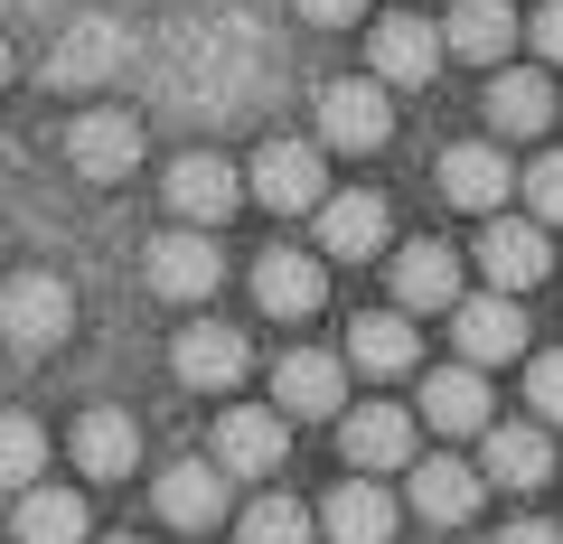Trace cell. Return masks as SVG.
<instances>
[{"mask_svg": "<svg viewBox=\"0 0 563 544\" xmlns=\"http://www.w3.org/2000/svg\"><path fill=\"white\" fill-rule=\"evenodd\" d=\"M385 132H395V95H385L376 76L320 85V142L329 151H385Z\"/></svg>", "mask_w": 563, "mask_h": 544, "instance_id": "7a4b0ae2", "label": "cell"}, {"mask_svg": "<svg viewBox=\"0 0 563 544\" xmlns=\"http://www.w3.org/2000/svg\"><path fill=\"white\" fill-rule=\"evenodd\" d=\"M0 151H10V142H0Z\"/></svg>", "mask_w": 563, "mask_h": 544, "instance_id": "74e56055", "label": "cell"}, {"mask_svg": "<svg viewBox=\"0 0 563 544\" xmlns=\"http://www.w3.org/2000/svg\"><path fill=\"white\" fill-rule=\"evenodd\" d=\"M10 535L20 544H85V498L76 488H29L20 517H10Z\"/></svg>", "mask_w": 563, "mask_h": 544, "instance_id": "4316f807", "label": "cell"}, {"mask_svg": "<svg viewBox=\"0 0 563 544\" xmlns=\"http://www.w3.org/2000/svg\"><path fill=\"white\" fill-rule=\"evenodd\" d=\"M103 544H141V535H103Z\"/></svg>", "mask_w": 563, "mask_h": 544, "instance_id": "8d00e7d4", "label": "cell"}, {"mask_svg": "<svg viewBox=\"0 0 563 544\" xmlns=\"http://www.w3.org/2000/svg\"><path fill=\"white\" fill-rule=\"evenodd\" d=\"M151 498H161V517L179 535H207V525H225V469L217 460H169Z\"/></svg>", "mask_w": 563, "mask_h": 544, "instance_id": "ac0fdd59", "label": "cell"}, {"mask_svg": "<svg viewBox=\"0 0 563 544\" xmlns=\"http://www.w3.org/2000/svg\"><path fill=\"white\" fill-rule=\"evenodd\" d=\"M488 413H498V403H488V376H479V366H432V376H422V423H432V432L470 442V432H498Z\"/></svg>", "mask_w": 563, "mask_h": 544, "instance_id": "7c38bea8", "label": "cell"}, {"mask_svg": "<svg viewBox=\"0 0 563 544\" xmlns=\"http://www.w3.org/2000/svg\"><path fill=\"white\" fill-rule=\"evenodd\" d=\"M517 10H507V0H451L442 10V47L451 57H470V66H498L507 47H517Z\"/></svg>", "mask_w": 563, "mask_h": 544, "instance_id": "7402d4cb", "label": "cell"}, {"mask_svg": "<svg viewBox=\"0 0 563 544\" xmlns=\"http://www.w3.org/2000/svg\"><path fill=\"white\" fill-rule=\"evenodd\" d=\"M291 10H301L310 29H347V20H357V10H366V0H291Z\"/></svg>", "mask_w": 563, "mask_h": 544, "instance_id": "836d02e7", "label": "cell"}, {"mask_svg": "<svg viewBox=\"0 0 563 544\" xmlns=\"http://www.w3.org/2000/svg\"><path fill=\"white\" fill-rule=\"evenodd\" d=\"M479 498H488V469H470V460H413V517H432V525H461V517H479Z\"/></svg>", "mask_w": 563, "mask_h": 544, "instance_id": "603a6c76", "label": "cell"}, {"mask_svg": "<svg viewBox=\"0 0 563 544\" xmlns=\"http://www.w3.org/2000/svg\"><path fill=\"white\" fill-rule=\"evenodd\" d=\"M544 254H554V244H544L536 217H488V235H479V273L507 291V301H517L526 282H544Z\"/></svg>", "mask_w": 563, "mask_h": 544, "instance_id": "2e32d148", "label": "cell"}, {"mask_svg": "<svg viewBox=\"0 0 563 544\" xmlns=\"http://www.w3.org/2000/svg\"><path fill=\"white\" fill-rule=\"evenodd\" d=\"M254 301H263V320H310V310H320V254L273 244V254L254 263Z\"/></svg>", "mask_w": 563, "mask_h": 544, "instance_id": "ffe728a7", "label": "cell"}, {"mask_svg": "<svg viewBox=\"0 0 563 544\" xmlns=\"http://www.w3.org/2000/svg\"><path fill=\"white\" fill-rule=\"evenodd\" d=\"M554 85L544 76H526V66H507L498 85H488V122H498V132H544V122H554Z\"/></svg>", "mask_w": 563, "mask_h": 544, "instance_id": "83f0119b", "label": "cell"}, {"mask_svg": "<svg viewBox=\"0 0 563 544\" xmlns=\"http://www.w3.org/2000/svg\"><path fill=\"white\" fill-rule=\"evenodd\" d=\"M282 451H291L282 413H263V403L217 413V469H225V479H263V469H282Z\"/></svg>", "mask_w": 563, "mask_h": 544, "instance_id": "8fae6325", "label": "cell"}, {"mask_svg": "<svg viewBox=\"0 0 563 544\" xmlns=\"http://www.w3.org/2000/svg\"><path fill=\"white\" fill-rule=\"evenodd\" d=\"M451 347H461V366H507V357H526V310L507 301V291H479V301H461L451 310Z\"/></svg>", "mask_w": 563, "mask_h": 544, "instance_id": "8992f818", "label": "cell"}, {"mask_svg": "<svg viewBox=\"0 0 563 544\" xmlns=\"http://www.w3.org/2000/svg\"><path fill=\"white\" fill-rule=\"evenodd\" d=\"M10 66H20V57H10V38H0V85H10Z\"/></svg>", "mask_w": 563, "mask_h": 544, "instance_id": "d590c367", "label": "cell"}, {"mask_svg": "<svg viewBox=\"0 0 563 544\" xmlns=\"http://www.w3.org/2000/svg\"><path fill=\"white\" fill-rule=\"evenodd\" d=\"M479 469L498 488H544V479H554V442H544V423H498L488 451H479Z\"/></svg>", "mask_w": 563, "mask_h": 544, "instance_id": "484cf974", "label": "cell"}, {"mask_svg": "<svg viewBox=\"0 0 563 544\" xmlns=\"http://www.w3.org/2000/svg\"><path fill=\"white\" fill-rule=\"evenodd\" d=\"M235 535H244V544H320V517H310L301 498H254Z\"/></svg>", "mask_w": 563, "mask_h": 544, "instance_id": "f546056e", "label": "cell"}, {"mask_svg": "<svg viewBox=\"0 0 563 544\" xmlns=\"http://www.w3.org/2000/svg\"><path fill=\"white\" fill-rule=\"evenodd\" d=\"M66 451H76L85 479H122V469L141 460V432L132 413H113V403H95V413H76V432H66Z\"/></svg>", "mask_w": 563, "mask_h": 544, "instance_id": "d4e9b609", "label": "cell"}, {"mask_svg": "<svg viewBox=\"0 0 563 544\" xmlns=\"http://www.w3.org/2000/svg\"><path fill=\"white\" fill-rule=\"evenodd\" d=\"M347 366H357V376H376V385L413 376V366H422V329L404 320V310H366V320L347 329Z\"/></svg>", "mask_w": 563, "mask_h": 544, "instance_id": "e0dca14e", "label": "cell"}, {"mask_svg": "<svg viewBox=\"0 0 563 544\" xmlns=\"http://www.w3.org/2000/svg\"><path fill=\"white\" fill-rule=\"evenodd\" d=\"M517 179L526 169H507V151H488V142H451L442 151V198L470 207V217H498V207L517 198Z\"/></svg>", "mask_w": 563, "mask_h": 544, "instance_id": "9c48e42d", "label": "cell"}, {"mask_svg": "<svg viewBox=\"0 0 563 544\" xmlns=\"http://www.w3.org/2000/svg\"><path fill=\"white\" fill-rule=\"evenodd\" d=\"M461 254L451 244H395V310L413 320V310H461Z\"/></svg>", "mask_w": 563, "mask_h": 544, "instance_id": "5bb4252c", "label": "cell"}, {"mask_svg": "<svg viewBox=\"0 0 563 544\" xmlns=\"http://www.w3.org/2000/svg\"><path fill=\"white\" fill-rule=\"evenodd\" d=\"M385 235H395V217H385L376 188H347V198H329V207H320V244H329L339 263H376V254H385Z\"/></svg>", "mask_w": 563, "mask_h": 544, "instance_id": "44dd1931", "label": "cell"}, {"mask_svg": "<svg viewBox=\"0 0 563 544\" xmlns=\"http://www.w3.org/2000/svg\"><path fill=\"white\" fill-rule=\"evenodd\" d=\"M442 57H451L442 20H404V10H395V20L366 29V66H376V85H432V76H442Z\"/></svg>", "mask_w": 563, "mask_h": 544, "instance_id": "5b68a950", "label": "cell"}, {"mask_svg": "<svg viewBox=\"0 0 563 544\" xmlns=\"http://www.w3.org/2000/svg\"><path fill=\"white\" fill-rule=\"evenodd\" d=\"M141 273H151V291H161V301H207V291L225 282V254L188 225V235H161V244H151V263H141Z\"/></svg>", "mask_w": 563, "mask_h": 544, "instance_id": "9a60e30c", "label": "cell"}, {"mask_svg": "<svg viewBox=\"0 0 563 544\" xmlns=\"http://www.w3.org/2000/svg\"><path fill=\"white\" fill-rule=\"evenodd\" d=\"M244 188H254L273 217H310V207H329L320 198V151H310V142H263L254 169H244Z\"/></svg>", "mask_w": 563, "mask_h": 544, "instance_id": "52a82bcc", "label": "cell"}, {"mask_svg": "<svg viewBox=\"0 0 563 544\" xmlns=\"http://www.w3.org/2000/svg\"><path fill=\"white\" fill-rule=\"evenodd\" d=\"M169 366H179V385H198V395H225V385H244V329H225V320L179 329Z\"/></svg>", "mask_w": 563, "mask_h": 544, "instance_id": "d6986e66", "label": "cell"}, {"mask_svg": "<svg viewBox=\"0 0 563 544\" xmlns=\"http://www.w3.org/2000/svg\"><path fill=\"white\" fill-rule=\"evenodd\" d=\"M38 469H47V432L29 423V413H0V488H10V498H29V488H38Z\"/></svg>", "mask_w": 563, "mask_h": 544, "instance_id": "f1b7e54d", "label": "cell"}, {"mask_svg": "<svg viewBox=\"0 0 563 544\" xmlns=\"http://www.w3.org/2000/svg\"><path fill=\"white\" fill-rule=\"evenodd\" d=\"M517 198H526V217H536V225H563V151H536V160H526Z\"/></svg>", "mask_w": 563, "mask_h": 544, "instance_id": "4dcf8cb0", "label": "cell"}, {"mask_svg": "<svg viewBox=\"0 0 563 544\" xmlns=\"http://www.w3.org/2000/svg\"><path fill=\"white\" fill-rule=\"evenodd\" d=\"M498 544H563V525H544V517H517Z\"/></svg>", "mask_w": 563, "mask_h": 544, "instance_id": "e575fe53", "label": "cell"}, {"mask_svg": "<svg viewBox=\"0 0 563 544\" xmlns=\"http://www.w3.org/2000/svg\"><path fill=\"white\" fill-rule=\"evenodd\" d=\"M66 160H76V179H95V188L132 179L141 169V122L132 113H76L66 122Z\"/></svg>", "mask_w": 563, "mask_h": 544, "instance_id": "ba28073f", "label": "cell"}, {"mask_svg": "<svg viewBox=\"0 0 563 544\" xmlns=\"http://www.w3.org/2000/svg\"><path fill=\"white\" fill-rule=\"evenodd\" d=\"M339 442H347V460H357V479H376V469H413V413H404V403H347Z\"/></svg>", "mask_w": 563, "mask_h": 544, "instance_id": "30bf717a", "label": "cell"}, {"mask_svg": "<svg viewBox=\"0 0 563 544\" xmlns=\"http://www.w3.org/2000/svg\"><path fill=\"white\" fill-rule=\"evenodd\" d=\"M526 38H536V57H544V66H563V0H544L536 20H526Z\"/></svg>", "mask_w": 563, "mask_h": 544, "instance_id": "d6a6232c", "label": "cell"}, {"mask_svg": "<svg viewBox=\"0 0 563 544\" xmlns=\"http://www.w3.org/2000/svg\"><path fill=\"white\" fill-rule=\"evenodd\" d=\"M526 413H536L544 432L563 423V347H544V357L526 366Z\"/></svg>", "mask_w": 563, "mask_h": 544, "instance_id": "1f68e13d", "label": "cell"}, {"mask_svg": "<svg viewBox=\"0 0 563 544\" xmlns=\"http://www.w3.org/2000/svg\"><path fill=\"white\" fill-rule=\"evenodd\" d=\"M320 535H329V544H395V488H376V479H347V488H329V507H320Z\"/></svg>", "mask_w": 563, "mask_h": 544, "instance_id": "cb8c5ba5", "label": "cell"}, {"mask_svg": "<svg viewBox=\"0 0 563 544\" xmlns=\"http://www.w3.org/2000/svg\"><path fill=\"white\" fill-rule=\"evenodd\" d=\"M273 413L291 423H320V413H347V357H329V347H291V357L273 366Z\"/></svg>", "mask_w": 563, "mask_h": 544, "instance_id": "3957f363", "label": "cell"}, {"mask_svg": "<svg viewBox=\"0 0 563 544\" xmlns=\"http://www.w3.org/2000/svg\"><path fill=\"white\" fill-rule=\"evenodd\" d=\"M122 57H132V38H122L113 20H66L57 57H47V85H66V95H85V85L122 76Z\"/></svg>", "mask_w": 563, "mask_h": 544, "instance_id": "4fadbf2b", "label": "cell"}, {"mask_svg": "<svg viewBox=\"0 0 563 544\" xmlns=\"http://www.w3.org/2000/svg\"><path fill=\"white\" fill-rule=\"evenodd\" d=\"M161 179H169V217H188V225L235 217V198H244V169L225 160V151H179Z\"/></svg>", "mask_w": 563, "mask_h": 544, "instance_id": "277c9868", "label": "cell"}, {"mask_svg": "<svg viewBox=\"0 0 563 544\" xmlns=\"http://www.w3.org/2000/svg\"><path fill=\"white\" fill-rule=\"evenodd\" d=\"M66 329H76V291H66L57 273H20V282L0 291V338L10 347L47 357V347H66Z\"/></svg>", "mask_w": 563, "mask_h": 544, "instance_id": "6da1fadb", "label": "cell"}]
</instances>
